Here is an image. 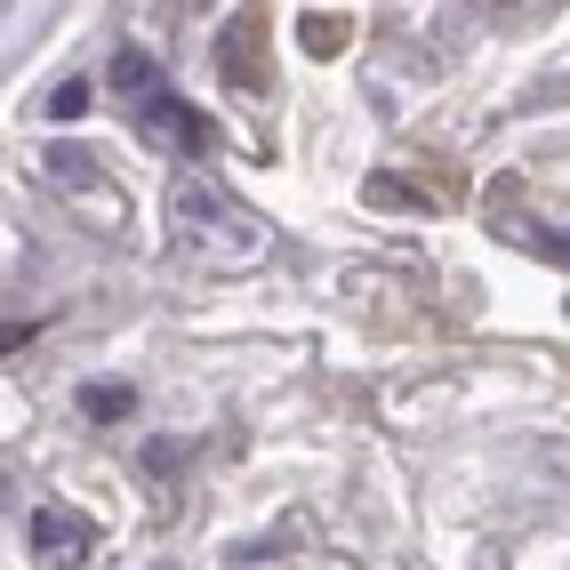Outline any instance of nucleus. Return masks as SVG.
I'll return each instance as SVG.
<instances>
[{
	"label": "nucleus",
	"instance_id": "7ed1b4c3",
	"mask_svg": "<svg viewBox=\"0 0 570 570\" xmlns=\"http://www.w3.org/2000/svg\"><path fill=\"white\" fill-rule=\"evenodd\" d=\"M257 41H265V17H257V9H242L234 24H225V41H217V72H225V89H242V97H265Z\"/></svg>",
	"mask_w": 570,
	"mask_h": 570
},
{
	"label": "nucleus",
	"instance_id": "1a4fd4ad",
	"mask_svg": "<svg viewBox=\"0 0 570 570\" xmlns=\"http://www.w3.org/2000/svg\"><path fill=\"white\" fill-rule=\"evenodd\" d=\"M49 112H57V121H72V112H89V81H65V89L49 97Z\"/></svg>",
	"mask_w": 570,
	"mask_h": 570
},
{
	"label": "nucleus",
	"instance_id": "0eeeda50",
	"mask_svg": "<svg viewBox=\"0 0 570 570\" xmlns=\"http://www.w3.org/2000/svg\"><path fill=\"white\" fill-rule=\"evenodd\" d=\"M514 242H530L539 257H554V265H570V234H554V225H514Z\"/></svg>",
	"mask_w": 570,
	"mask_h": 570
},
{
	"label": "nucleus",
	"instance_id": "39448f33",
	"mask_svg": "<svg viewBox=\"0 0 570 570\" xmlns=\"http://www.w3.org/2000/svg\"><path fill=\"white\" fill-rule=\"evenodd\" d=\"M297 32H306V49H314V57H337V49H346V32H354V24H346V17H322V9H314L306 24H297Z\"/></svg>",
	"mask_w": 570,
	"mask_h": 570
},
{
	"label": "nucleus",
	"instance_id": "f03ea898",
	"mask_svg": "<svg viewBox=\"0 0 570 570\" xmlns=\"http://www.w3.org/2000/svg\"><path fill=\"white\" fill-rule=\"evenodd\" d=\"M137 121H154V129L177 145V154H209V145H217V129L202 121V112L185 105V97H169V89H161V72L137 89Z\"/></svg>",
	"mask_w": 570,
	"mask_h": 570
},
{
	"label": "nucleus",
	"instance_id": "f257e3e1",
	"mask_svg": "<svg viewBox=\"0 0 570 570\" xmlns=\"http://www.w3.org/2000/svg\"><path fill=\"white\" fill-rule=\"evenodd\" d=\"M177 225H185V242H194V249H217V257H257V249H265L257 217L234 209V202H225L217 185H202V177L177 185Z\"/></svg>",
	"mask_w": 570,
	"mask_h": 570
},
{
	"label": "nucleus",
	"instance_id": "20e7f679",
	"mask_svg": "<svg viewBox=\"0 0 570 570\" xmlns=\"http://www.w3.org/2000/svg\"><path fill=\"white\" fill-rule=\"evenodd\" d=\"M32 547H41L49 570H72V562L89 554V522L65 514V507H41V514H32Z\"/></svg>",
	"mask_w": 570,
	"mask_h": 570
},
{
	"label": "nucleus",
	"instance_id": "6e6552de",
	"mask_svg": "<svg viewBox=\"0 0 570 570\" xmlns=\"http://www.w3.org/2000/svg\"><path fill=\"white\" fill-rule=\"evenodd\" d=\"M81 410H89V417H129V386H89Z\"/></svg>",
	"mask_w": 570,
	"mask_h": 570
},
{
	"label": "nucleus",
	"instance_id": "423d86ee",
	"mask_svg": "<svg viewBox=\"0 0 570 570\" xmlns=\"http://www.w3.org/2000/svg\"><path fill=\"white\" fill-rule=\"evenodd\" d=\"M370 202H377V209H426V194L402 185V177H370Z\"/></svg>",
	"mask_w": 570,
	"mask_h": 570
}]
</instances>
